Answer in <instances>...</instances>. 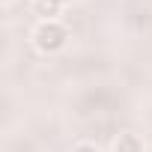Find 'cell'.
I'll list each match as a JSON object with an SVG mask.
<instances>
[{"label":"cell","mask_w":152,"mask_h":152,"mask_svg":"<svg viewBox=\"0 0 152 152\" xmlns=\"http://www.w3.org/2000/svg\"><path fill=\"white\" fill-rule=\"evenodd\" d=\"M72 152H102V149H99L96 143H78V146H75Z\"/></svg>","instance_id":"277c9868"},{"label":"cell","mask_w":152,"mask_h":152,"mask_svg":"<svg viewBox=\"0 0 152 152\" xmlns=\"http://www.w3.org/2000/svg\"><path fill=\"white\" fill-rule=\"evenodd\" d=\"M57 3H63V6H66V3H69V0H57Z\"/></svg>","instance_id":"5b68a950"},{"label":"cell","mask_w":152,"mask_h":152,"mask_svg":"<svg viewBox=\"0 0 152 152\" xmlns=\"http://www.w3.org/2000/svg\"><path fill=\"white\" fill-rule=\"evenodd\" d=\"M69 42V27L63 21H39L33 27V45L42 54H57Z\"/></svg>","instance_id":"6da1fadb"},{"label":"cell","mask_w":152,"mask_h":152,"mask_svg":"<svg viewBox=\"0 0 152 152\" xmlns=\"http://www.w3.org/2000/svg\"><path fill=\"white\" fill-rule=\"evenodd\" d=\"M33 12H36L42 21H60L63 3H57V0H33Z\"/></svg>","instance_id":"7a4b0ae2"},{"label":"cell","mask_w":152,"mask_h":152,"mask_svg":"<svg viewBox=\"0 0 152 152\" xmlns=\"http://www.w3.org/2000/svg\"><path fill=\"white\" fill-rule=\"evenodd\" d=\"M143 149L146 146H143V140L137 134H119L113 140V152H143Z\"/></svg>","instance_id":"3957f363"},{"label":"cell","mask_w":152,"mask_h":152,"mask_svg":"<svg viewBox=\"0 0 152 152\" xmlns=\"http://www.w3.org/2000/svg\"><path fill=\"white\" fill-rule=\"evenodd\" d=\"M0 3H12V0H0Z\"/></svg>","instance_id":"8992f818"}]
</instances>
